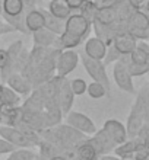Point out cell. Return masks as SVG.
<instances>
[{"instance_id":"obj_1","label":"cell","mask_w":149,"mask_h":160,"mask_svg":"<svg viewBox=\"0 0 149 160\" xmlns=\"http://www.w3.org/2000/svg\"><path fill=\"white\" fill-rule=\"evenodd\" d=\"M92 23L79 12L73 13L67 18L64 32L56 39L53 48L57 50H73L85 41L91 34Z\"/></svg>"},{"instance_id":"obj_2","label":"cell","mask_w":149,"mask_h":160,"mask_svg":"<svg viewBox=\"0 0 149 160\" xmlns=\"http://www.w3.org/2000/svg\"><path fill=\"white\" fill-rule=\"evenodd\" d=\"M79 60L83 64L88 76L94 80V82H98V83L104 84L105 89L110 92L111 83H110V79H108V74H107L105 64L102 63L101 60H94V58H91V57H88L83 51H79Z\"/></svg>"},{"instance_id":"obj_3","label":"cell","mask_w":149,"mask_h":160,"mask_svg":"<svg viewBox=\"0 0 149 160\" xmlns=\"http://www.w3.org/2000/svg\"><path fill=\"white\" fill-rule=\"evenodd\" d=\"M127 61H129V55H123L119 61H115L114 67H113V77H114L115 84L123 92L136 93L135 83H133V77L130 76V73L127 70Z\"/></svg>"},{"instance_id":"obj_4","label":"cell","mask_w":149,"mask_h":160,"mask_svg":"<svg viewBox=\"0 0 149 160\" xmlns=\"http://www.w3.org/2000/svg\"><path fill=\"white\" fill-rule=\"evenodd\" d=\"M145 124V111H143V101H142L141 95H137L135 102L132 105L130 114L127 118V124H126V130H127V137L129 138H136L137 132L142 128V125Z\"/></svg>"},{"instance_id":"obj_5","label":"cell","mask_w":149,"mask_h":160,"mask_svg":"<svg viewBox=\"0 0 149 160\" xmlns=\"http://www.w3.org/2000/svg\"><path fill=\"white\" fill-rule=\"evenodd\" d=\"M66 124L70 127H73L75 130L81 131L86 135H92L97 132V125L95 122L88 117V115L82 114V112H76V111H70L66 115Z\"/></svg>"},{"instance_id":"obj_6","label":"cell","mask_w":149,"mask_h":160,"mask_svg":"<svg viewBox=\"0 0 149 160\" xmlns=\"http://www.w3.org/2000/svg\"><path fill=\"white\" fill-rule=\"evenodd\" d=\"M0 137L8 140L9 143L13 144L16 148H34L35 147L34 144H32V141L19 128H16V127L0 125Z\"/></svg>"},{"instance_id":"obj_7","label":"cell","mask_w":149,"mask_h":160,"mask_svg":"<svg viewBox=\"0 0 149 160\" xmlns=\"http://www.w3.org/2000/svg\"><path fill=\"white\" fill-rule=\"evenodd\" d=\"M79 63V52L75 50H63L60 52L57 67H56V74L63 77H67L70 73L77 67Z\"/></svg>"},{"instance_id":"obj_8","label":"cell","mask_w":149,"mask_h":160,"mask_svg":"<svg viewBox=\"0 0 149 160\" xmlns=\"http://www.w3.org/2000/svg\"><path fill=\"white\" fill-rule=\"evenodd\" d=\"M89 143L95 147V150L98 152L99 157L101 156H107L110 153L114 152V148L117 144L114 143V140L111 138L110 135L107 134V131L104 128L97 130V132L92 135H89Z\"/></svg>"},{"instance_id":"obj_9","label":"cell","mask_w":149,"mask_h":160,"mask_svg":"<svg viewBox=\"0 0 149 160\" xmlns=\"http://www.w3.org/2000/svg\"><path fill=\"white\" fill-rule=\"evenodd\" d=\"M107 45L105 42L102 39L97 38V37H92V38H88L85 41V45H83V52H85L88 57L94 60H104L105 58V54H107Z\"/></svg>"},{"instance_id":"obj_10","label":"cell","mask_w":149,"mask_h":160,"mask_svg":"<svg viewBox=\"0 0 149 160\" xmlns=\"http://www.w3.org/2000/svg\"><path fill=\"white\" fill-rule=\"evenodd\" d=\"M102 128L107 131V134L110 135L111 138L114 140V143L117 144V146L129 140L126 127L120 121H117V119H107V121L104 122V127H102Z\"/></svg>"},{"instance_id":"obj_11","label":"cell","mask_w":149,"mask_h":160,"mask_svg":"<svg viewBox=\"0 0 149 160\" xmlns=\"http://www.w3.org/2000/svg\"><path fill=\"white\" fill-rule=\"evenodd\" d=\"M4 84H8L9 88H12L21 96H28L32 92V84H31V82L22 73H13V74H10L8 77V80L4 82Z\"/></svg>"},{"instance_id":"obj_12","label":"cell","mask_w":149,"mask_h":160,"mask_svg":"<svg viewBox=\"0 0 149 160\" xmlns=\"http://www.w3.org/2000/svg\"><path fill=\"white\" fill-rule=\"evenodd\" d=\"M73 101H75V93H73L72 88H70V80H67V77H66L59 90V103L63 117H66L72 111Z\"/></svg>"},{"instance_id":"obj_13","label":"cell","mask_w":149,"mask_h":160,"mask_svg":"<svg viewBox=\"0 0 149 160\" xmlns=\"http://www.w3.org/2000/svg\"><path fill=\"white\" fill-rule=\"evenodd\" d=\"M25 25L29 34H32V32L38 29H43L44 25H45V19H44V13L41 10V8H35L26 13Z\"/></svg>"},{"instance_id":"obj_14","label":"cell","mask_w":149,"mask_h":160,"mask_svg":"<svg viewBox=\"0 0 149 160\" xmlns=\"http://www.w3.org/2000/svg\"><path fill=\"white\" fill-rule=\"evenodd\" d=\"M3 125L18 127L24 121V109L22 106H4L2 111Z\"/></svg>"},{"instance_id":"obj_15","label":"cell","mask_w":149,"mask_h":160,"mask_svg":"<svg viewBox=\"0 0 149 160\" xmlns=\"http://www.w3.org/2000/svg\"><path fill=\"white\" fill-rule=\"evenodd\" d=\"M113 45L121 55H130L133 51L136 50L137 47V39H135L133 37H130L129 34L120 35L114 39Z\"/></svg>"},{"instance_id":"obj_16","label":"cell","mask_w":149,"mask_h":160,"mask_svg":"<svg viewBox=\"0 0 149 160\" xmlns=\"http://www.w3.org/2000/svg\"><path fill=\"white\" fill-rule=\"evenodd\" d=\"M24 111H32V112H41L44 111V96L40 88L32 89V92L28 95V99L22 105Z\"/></svg>"},{"instance_id":"obj_17","label":"cell","mask_w":149,"mask_h":160,"mask_svg":"<svg viewBox=\"0 0 149 160\" xmlns=\"http://www.w3.org/2000/svg\"><path fill=\"white\" fill-rule=\"evenodd\" d=\"M31 35H32V44H34V47H53L56 39L59 38V35H56L54 32L48 31L47 28L35 31Z\"/></svg>"},{"instance_id":"obj_18","label":"cell","mask_w":149,"mask_h":160,"mask_svg":"<svg viewBox=\"0 0 149 160\" xmlns=\"http://www.w3.org/2000/svg\"><path fill=\"white\" fill-rule=\"evenodd\" d=\"M41 10H43L44 13V19H45V25H44V28H47L48 31H51V32H54L56 35H61L64 32V26H66V21H63V19H60V18H56L53 13L48 10V9H44L41 8Z\"/></svg>"},{"instance_id":"obj_19","label":"cell","mask_w":149,"mask_h":160,"mask_svg":"<svg viewBox=\"0 0 149 160\" xmlns=\"http://www.w3.org/2000/svg\"><path fill=\"white\" fill-rule=\"evenodd\" d=\"M136 146H137V140L136 138H129L127 141L115 146L114 148V156H117L119 159L124 160H133L135 153H136Z\"/></svg>"},{"instance_id":"obj_20","label":"cell","mask_w":149,"mask_h":160,"mask_svg":"<svg viewBox=\"0 0 149 160\" xmlns=\"http://www.w3.org/2000/svg\"><path fill=\"white\" fill-rule=\"evenodd\" d=\"M0 99L3 102V106H19L21 105V95L16 93L8 84L2 83L0 86Z\"/></svg>"},{"instance_id":"obj_21","label":"cell","mask_w":149,"mask_h":160,"mask_svg":"<svg viewBox=\"0 0 149 160\" xmlns=\"http://www.w3.org/2000/svg\"><path fill=\"white\" fill-rule=\"evenodd\" d=\"M75 154H76L77 160H98L99 159L98 152H97L94 146L89 143V138L77 146Z\"/></svg>"},{"instance_id":"obj_22","label":"cell","mask_w":149,"mask_h":160,"mask_svg":"<svg viewBox=\"0 0 149 160\" xmlns=\"http://www.w3.org/2000/svg\"><path fill=\"white\" fill-rule=\"evenodd\" d=\"M48 10H50L56 18H60V19H63V21H67V18L75 13L67 4L64 3L63 0H51L50 4H48Z\"/></svg>"},{"instance_id":"obj_23","label":"cell","mask_w":149,"mask_h":160,"mask_svg":"<svg viewBox=\"0 0 149 160\" xmlns=\"http://www.w3.org/2000/svg\"><path fill=\"white\" fill-rule=\"evenodd\" d=\"M95 22H98L101 25H111V23L117 22V13H115L114 6H104V8L98 6Z\"/></svg>"},{"instance_id":"obj_24","label":"cell","mask_w":149,"mask_h":160,"mask_svg":"<svg viewBox=\"0 0 149 160\" xmlns=\"http://www.w3.org/2000/svg\"><path fill=\"white\" fill-rule=\"evenodd\" d=\"M114 9H115V13H117V21L119 22H129L130 18L133 16V13L137 10V9H135L132 4L129 3V0L121 2V3H115Z\"/></svg>"},{"instance_id":"obj_25","label":"cell","mask_w":149,"mask_h":160,"mask_svg":"<svg viewBox=\"0 0 149 160\" xmlns=\"http://www.w3.org/2000/svg\"><path fill=\"white\" fill-rule=\"evenodd\" d=\"M25 10V0H3V13L8 16H16Z\"/></svg>"},{"instance_id":"obj_26","label":"cell","mask_w":149,"mask_h":160,"mask_svg":"<svg viewBox=\"0 0 149 160\" xmlns=\"http://www.w3.org/2000/svg\"><path fill=\"white\" fill-rule=\"evenodd\" d=\"M130 25H133L135 28H139L142 31H146V28L149 26V15L146 12H143L142 9H137L136 12L133 13V16L129 21Z\"/></svg>"},{"instance_id":"obj_27","label":"cell","mask_w":149,"mask_h":160,"mask_svg":"<svg viewBox=\"0 0 149 160\" xmlns=\"http://www.w3.org/2000/svg\"><path fill=\"white\" fill-rule=\"evenodd\" d=\"M97 12H98V3L94 2V0H86L85 3H83V6L79 9V13H81L83 18H86L91 23L95 22Z\"/></svg>"},{"instance_id":"obj_28","label":"cell","mask_w":149,"mask_h":160,"mask_svg":"<svg viewBox=\"0 0 149 160\" xmlns=\"http://www.w3.org/2000/svg\"><path fill=\"white\" fill-rule=\"evenodd\" d=\"M86 93H88V96L92 98V99H101V98H104V96H108V93L110 92L105 89L104 84L92 80V83H88Z\"/></svg>"},{"instance_id":"obj_29","label":"cell","mask_w":149,"mask_h":160,"mask_svg":"<svg viewBox=\"0 0 149 160\" xmlns=\"http://www.w3.org/2000/svg\"><path fill=\"white\" fill-rule=\"evenodd\" d=\"M127 70L132 77H142L149 73V64H141V63H133L130 57L127 61Z\"/></svg>"},{"instance_id":"obj_30","label":"cell","mask_w":149,"mask_h":160,"mask_svg":"<svg viewBox=\"0 0 149 160\" xmlns=\"http://www.w3.org/2000/svg\"><path fill=\"white\" fill-rule=\"evenodd\" d=\"M37 153L32 148H15L6 160H34Z\"/></svg>"},{"instance_id":"obj_31","label":"cell","mask_w":149,"mask_h":160,"mask_svg":"<svg viewBox=\"0 0 149 160\" xmlns=\"http://www.w3.org/2000/svg\"><path fill=\"white\" fill-rule=\"evenodd\" d=\"M123 55L120 54L119 51L114 48V45H110L107 48V54H105V58L102 60V63L105 64V66H110V64H114L115 61H119Z\"/></svg>"},{"instance_id":"obj_32","label":"cell","mask_w":149,"mask_h":160,"mask_svg":"<svg viewBox=\"0 0 149 160\" xmlns=\"http://www.w3.org/2000/svg\"><path fill=\"white\" fill-rule=\"evenodd\" d=\"M70 88H72L73 93H75V96H76V95H83V93H86L88 83H86L83 79H79V77H76V79L70 80Z\"/></svg>"},{"instance_id":"obj_33","label":"cell","mask_w":149,"mask_h":160,"mask_svg":"<svg viewBox=\"0 0 149 160\" xmlns=\"http://www.w3.org/2000/svg\"><path fill=\"white\" fill-rule=\"evenodd\" d=\"M137 95H141L142 101H143V111H145V122L149 124V89L148 84L143 86V88L137 92Z\"/></svg>"},{"instance_id":"obj_34","label":"cell","mask_w":149,"mask_h":160,"mask_svg":"<svg viewBox=\"0 0 149 160\" xmlns=\"http://www.w3.org/2000/svg\"><path fill=\"white\" fill-rule=\"evenodd\" d=\"M148 52H145V51H142L141 48H137L136 47V50L133 51L132 54L129 55L130 57V60H132L133 63H141V64H145L146 61H148Z\"/></svg>"},{"instance_id":"obj_35","label":"cell","mask_w":149,"mask_h":160,"mask_svg":"<svg viewBox=\"0 0 149 160\" xmlns=\"http://www.w3.org/2000/svg\"><path fill=\"white\" fill-rule=\"evenodd\" d=\"M15 148L16 147H15L13 144H10L8 140H4L0 137V156H2V154H9V153H12Z\"/></svg>"},{"instance_id":"obj_36","label":"cell","mask_w":149,"mask_h":160,"mask_svg":"<svg viewBox=\"0 0 149 160\" xmlns=\"http://www.w3.org/2000/svg\"><path fill=\"white\" fill-rule=\"evenodd\" d=\"M10 63V55L8 52V48H0V70H3Z\"/></svg>"},{"instance_id":"obj_37","label":"cell","mask_w":149,"mask_h":160,"mask_svg":"<svg viewBox=\"0 0 149 160\" xmlns=\"http://www.w3.org/2000/svg\"><path fill=\"white\" fill-rule=\"evenodd\" d=\"M86 0H64V3L67 4L69 8L72 9L73 12H79V9L83 6Z\"/></svg>"},{"instance_id":"obj_38","label":"cell","mask_w":149,"mask_h":160,"mask_svg":"<svg viewBox=\"0 0 149 160\" xmlns=\"http://www.w3.org/2000/svg\"><path fill=\"white\" fill-rule=\"evenodd\" d=\"M129 3L132 4L135 9H142L143 4L146 3V0H129Z\"/></svg>"},{"instance_id":"obj_39","label":"cell","mask_w":149,"mask_h":160,"mask_svg":"<svg viewBox=\"0 0 149 160\" xmlns=\"http://www.w3.org/2000/svg\"><path fill=\"white\" fill-rule=\"evenodd\" d=\"M137 48H141L142 51H145V52H148L149 54V45L143 41V39H142V41H137Z\"/></svg>"},{"instance_id":"obj_40","label":"cell","mask_w":149,"mask_h":160,"mask_svg":"<svg viewBox=\"0 0 149 160\" xmlns=\"http://www.w3.org/2000/svg\"><path fill=\"white\" fill-rule=\"evenodd\" d=\"M98 160H120L117 156H111V154H107V156H101Z\"/></svg>"},{"instance_id":"obj_41","label":"cell","mask_w":149,"mask_h":160,"mask_svg":"<svg viewBox=\"0 0 149 160\" xmlns=\"http://www.w3.org/2000/svg\"><path fill=\"white\" fill-rule=\"evenodd\" d=\"M141 141L143 143V146H145V148H146V152H148V154H149V135L146 137V138L141 140Z\"/></svg>"},{"instance_id":"obj_42","label":"cell","mask_w":149,"mask_h":160,"mask_svg":"<svg viewBox=\"0 0 149 160\" xmlns=\"http://www.w3.org/2000/svg\"><path fill=\"white\" fill-rule=\"evenodd\" d=\"M50 160H69L66 156H63V154H57V156H53Z\"/></svg>"},{"instance_id":"obj_43","label":"cell","mask_w":149,"mask_h":160,"mask_svg":"<svg viewBox=\"0 0 149 160\" xmlns=\"http://www.w3.org/2000/svg\"><path fill=\"white\" fill-rule=\"evenodd\" d=\"M34 160H50V159H47V157L44 156V154H41V153H37L35 157H34Z\"/></svg>"},{"instance_id":"obj_44","label":"cell","mask_w":149,"mask_h":160,"mask_svg":"<svg viewBox=\"0 0 149 160\" xmlns=\"http://www.w3.org/2000/svg\"><path fill=\"white\" fill-rule=\"evenodd\" d=\"M142 10H143V12H146L149 15V0H146V3L143 4V8H142Z\"/></svg>"},{"instance_id":"obj_45","label":"cell","mask_w":149,"mask_h":160,"mask_svg":"<svg viewBox=\"0 0 149 160\" xmlns=\"http://www.w3.org/2000/svg\"><path fill=\"white\" fill-rule=\"evenodd\" d=\"M2 13H3V0H0V16H2Z\"/></svg>"},{"instance_id":"obj_46","label":"cell","mask_w":149,"mask_h":160,"mask_svg":"<svg viewBox=\"0 0 149 160\" xmlns=\"http://www.w3.org/2000/svg\"><path fill=\"white\" fill-rule=\"evenodd\" d=\"M146 37H148V39H149V26L146 28Z\"/></svg>"},{"instance_id":"obj_47","label":"cell","mask_w":149,"mask_h":160,"mask_svg":"<svg viewBox=\"0 0 149 160\" xmlns=\"http://www.w3.org/2000/svg\"><path fill=\"white\" fill-rule=\"evenodd\" d=\"M115 3H121V2H126V0H114Z\"/></svg>"},{"instance_id":"obj_48","label":"cell","mask_w":149,"mask_h":160,"mask_svg":"<svg viewBox=\"0 0 149 160\" xmlns=\"http://www.w3.org/2000/svg\"><path fill=\"white\" fill-rule=\"evenodd\" d=\"M94 2H97V3H99V2H101V0H94Z\"/></svg>"},{"instance_id":"obj_49","label":"cell","mask_w":149,"mask_h":160,"mask_svg":"<svg viewBox=\"0 0 149 160\" xmlns=\"http://www.w3.org/2000/svg\"><path fill=\"white\" fill-rule=\"evenodd\" d=\"M146 64H149V55H148V61H146Z\"/></svg>"},{"instance_id":"obj_50","label":"cell","mask_w":149,"mask_h":160,"mask_svg":"<svg viewBox=\"0 0 149 160\" xmlns=\"http://www.w3.org/2000/svg\"><path fill=\"white\" fill-rule=\"evenodd\" d=\"M2 21H3V18H2V16H0V22H2Z\"/></svg>"},{"instance_id":"obj_51","label":"cell","mask_w":149,"mask_h":160,"mask_svg":"<svg viewBox=\"0 0 149 160\" xmlns=\"http://www.w3.org/2000/svg\"><path fill=\"white\" fill-rule=\"evenodd\" d=\"M142 160H149V157H146V159H142Z\"/></svg>"},{"instance_id":"obj_52","label":"cell","mask_w":149,"mask_h":160,"mask_svg":"<svg viewBox=\"0 0 149 160\" xmlns=\"http://www.w3.org/2000/svg\"><path fill=\"white\" fill-rule=\"evenodd\" d=\"M146 84H148V89H149V80H148V83H146Z\"/></svg>"},{"instance_id":"obj_53","label":"cell","mask_w":149,"mask_h":160,"mask_svg":"<svg viewBox=\"0 0 149 160\" xmlns=\"http://www.w3.org/2000/svg\"><path fill=\"white\" fill-rule=\"evenodd\" d=\"M75 160H77V159H75Z\"/></svg>"},{"instance_id":"obj_54","label":"cell","mask_w":149,"mask_h":160,"mask_svg":"<svg viewBox=\"0 0 149 160\" xmlns=\"http://www.w3.org/2000/svg\"><path fill=\"white\" fill-rule=\"evenodd\" d=\"M63 2H64V0H63Z\"/></svg>"}]
</instances>
